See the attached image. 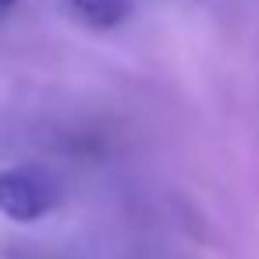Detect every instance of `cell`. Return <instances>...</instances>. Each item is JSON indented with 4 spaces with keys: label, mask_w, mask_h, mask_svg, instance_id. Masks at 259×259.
<instances>
[{
    "label": "cell",
    "mask_w": 259,
    "mask_h": 259,
    "mask_svg": "<svg viewBox=\"0 0 259 259\" xmlns=\"http://www.w3.org/2000/svg\"><path fill=\"white\" fill-rule=\"evenodd\" d=\"M61 202L57 181L39 167L0 170V213L15 224H36Z\"/></svg>",
    "instance_id": "obj_1"
},
{
    "label": "cell",
    "mask_w": 259,
    "mask_h": 259,
    "mask_svg": "<svg viewBox=\"0 0 259 259\" xmlns=\"http://www.w3.org/2000/svg\"><path fill=\"white\" fill-rule=\"evenodd\" d=\"M61 11L93 32H110L128 22L132 15V0H61Z\"/></svg>",
    "instance_id": "obj_2"
},
{
    "label": "cell",
    "mask_w": 259,
    "mask_h": 259,
    "mask_svg": "<svg viewBox=\"0 0 259 259\" xmlns=\"http://www.w3.org/2000/svg\"><path fill=\"white\" fill-rule=\"evenodd\" d=\"M11 8H15V0H0V18H8Z\"/></svg>",
    "instance_id": "obj_3"
}]
</instances>
